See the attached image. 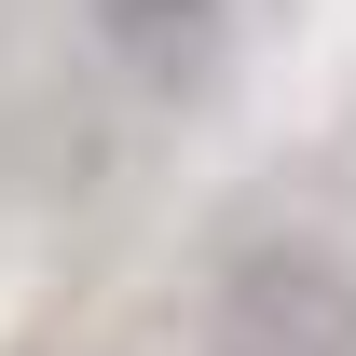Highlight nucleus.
Listing matches in <instances>:
<instances>
[{
  "mask_svg": "<svg viewBox=\"0 0 356 356\" xmlns=\"http://www.w3.org/2000/svg\"><path fill=\"white\" fill-rule=\"evenodd\" d=\"M206 356H356V261L315 233L233 247L206 288Z\"/></svg>",
  "mask_w": 356,
  "mask_h": 356,
  "instance_id": "f257e3e1",
  "label": "nucleus"
},
{
  "mask_svg": "<svg viewBox=\"0 0 356 356\" xmlns=\"http://www.w3.org/2000/svg\"><path fill=\"white\" fill-rule=\"evenodd\" d=\"M83 28H96V55H110L137 96H206L220 55H233L220 0H83Z\"/></svg>",
  "mask_w": 356,
  "mask_h": 356,
  "instance_id": "f03ea898",
  "label": "nucleus"
}]
</instances>
